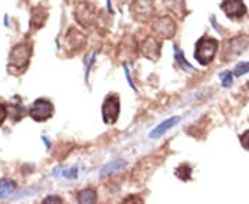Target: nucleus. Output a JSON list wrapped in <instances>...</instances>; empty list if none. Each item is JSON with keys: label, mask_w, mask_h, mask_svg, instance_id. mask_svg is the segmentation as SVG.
<instances>
[{"label": "nucleus", "mask_w": 249, "mask_h": 204, "mask_svg": "<svg viewBox=\"0 0 249 204\" xmlns=\"http://www.w3.org/2000/svg\"><path fill=\"white\" fill-rule=\"evenodd\" d=\"M76 200H78V203L80 204L96 203V202H97V193H96V190H93V189H83V190H80L79 193H78Z\"/></svg>", "instance_id": "15"}, {"label": "nucleus", "mask_w": 249, "mask_h": 204, "mask_svg": "<svg viewBox=\"0 0 249 204\" xmlns=\"http://www.w3.org/2000/svg\"><path fill=\"white\" fill-rule=\"evenodd\" d=\"M124 203H126V202H137V203H142V199H139V197H134V196H132V197H127V199H124Z\"/></svg>", "instance_id": "25"}, {"label": "nucleus", "mask_w": 249, "mask_h": 204, "mask_svg": "<svg viewBox=\"0 0 249 204\" xmlns=\"http://www.w3.org/2000/svg\"><path fill=\"white\" fill-rule=\"evenodd\" d=\"M217 47H219V43L216 39L211 36H202L196 42L194 57L201 65H208L213 61L214 55L217 53Z\"/></svg>", "instance_id": "1"}, {"label": "nucleus", "mask_w": 249, "mask_h": 204, "mask_svg": "<svg viewBox=\"0 0 249 204\" xmlns=\"http://www.w3.org/2000/svg\"><path fill=\"white\" fill-rule=\"evenodd\" d=\"M191 173H193V170H191V167L188 164H181V166H178V169H176L175 175L178 179H181V181H190L191 179Z\"/></svg>", "instance_id": "18"}, {"label": "nucleus", "mask_w": 249, "mask_h": 204, "mask_svg": "<svg viewBox=\"0 0 249 204\" xmlns=\"http://www.w3.org/2000/svg\"><path fill=\"white\" fill-rule=\"evenodd\" d=\"M178 122H180V117H178V116H176V117H170L168 120H165L163 123H160V126H157V127L152 130L151 133H150V138H160V135H163L169 128H172L175 125H178Z\"/></svg>", "instance_id": "14"}, {"label": "nucleus", "mask_w": 249, "mask_h": 204, "mask_svg": "<svg viewBox=\"0 0 249 204\" xmlns=\"http://www.w3.org/2000/svg\"><path fill=\"white\" fill-rule=\"evenodd\" d=\"M220 79H222L223 86H224V87H230V86H231L232 78L230 72H223V73H220Z\"/></svg>", "instance_id": "21"}, {"label": "nucleus", "mask_w": 249, "mask_h": 204, "mask_svg": "<svg viewBox=\"0 0 249 204\" xmlns=\"http://www.w3.org/2000/svg\"><path fill=\"white\" fill-rule=\"evenodd\" d=\"M101 112H103V120L106 125H115L118 117H119V112H121L119 97L112 94L106 98L103 108H101Z\"/></svg>", "instance_id": "7"}, {"label": "nucleus", "mask_w": 249, "mask_h": 204, "mask_svg": "<svg viewBox=\"0 0 249 204\" xmlns=\"http://www.w3.org/2000/svg\"><path fill=\"white\" fill-rule=\"evenodd\" d=\"M240 142H241V145H242L247 151H249V130L241 135Z\"/></svg>", "instance_id": "22"}, {"label": "nucleus", "mask_w": 249, "mask_h": 204, "mask_svg": "<svg viewBox=\"0 0 249 204\" xmlns=\"http://www.w3.org/2000/svg\"><path fill=\"white\" fill-rule=\"evenodd\" d=\"M31 55H32V46L28 43L17 45L10 53L9 68L11 71L24 72L29 65Z\"/></svg>", "instance_id": "3"}, {"label": "nucleus", "mask_w": 249, "mask_h": 204, "mask_svg": "<svg viewBox=\"0 0 249 204\" xmlns=\"http://www.w3.org/2000/svg\"><path fill=\"white\" fill-rule=\"evenodd\" d=\"M175 60H176V63H178L180 66H183V68H188V69H193V66H191V65L184 60L183 53H181V51H178V47H175Z\"/></svg>", "instance_id": "19"}, {"label": "nucleus", "mask_w": 249, "mask_h": 204, "mask_svg": "<svg viewBox=\"0 0 249 204\" xmlns=\"http://www.w3.org/2000/svg\"><path fill=\"white\" fill-rule=\"evenodd\" d=\"M126 167V161L124 160H114V161H111L109 164H107L103 171H101V177H107V175H111L112 173H115L118 170L124 169Z\"/></svg>", "instance_id": "17"}, {"label": "nucleus", "mask_w": 249, "mask_h": 204, "mask_svg": "<svg viewBox=\"0 0 249 204\" xmlns=\"http://www.w3.org/2000/svg\"><path fill=\"white\" fill-rule=\"evenodd\" d=\"M152 32H154L155 37H158V39L169 40L176 33V22L170 16L157 18L152 22Z\"/></svg>", "instance_id": "5"}, {"label": "nucleus", "mask_w": 249, "mask_h": 204, "mask_svg": "<svg viewBox=\"0 0 249 204\" xmlns=\"http://www.w3.org/2000/svg\"><path fill=\"white\" fill-rule=\"evenodd\" d=\"M249 45V37L248 36H238L235 39L230 40L227 43V47L224 48V61H231L234 58H237L244 50L245 47Z\"/></svg>", "instance_id": "9"}, {"label": "nucleus", "mask_w": 249, "mask_h": 204, "mask_svg": "<svg viewBox=\"0 0 249 204\" xmlns=\"http://www.w3.org/2000/svg\"><path fill=\"white\" fill-rule=\"evenodd\" d=\"M154 0H134L133 3L130 4V13L132 17L137 21V22H148L151 21V18L154 17Z\"/></svg>", "instance_id": "6"}, {"label": "nucleus", "mask_w": 249, "mask_h": 204, "mask_svg": "<svg viewBox=\"0 0 249 204\" xmlns=\"http://www.w3.org/2000/svg\"><path fill=\"white\" fill-rule=\"evenodd\" d=\"M160 47H162V45L155 36H148L142 40V46H140V51L150 61H157L160 57Z\"/></svg>", "instance_id": "10"}, {"label": "nucleus", "mask_w": 249, "mask_h": 204, "mask_svg": "<svg viewBox=\"0 0 249 204\" xmlns=\"http://www.w3.org/2000/svg\"><path fill=\"white\" fill-rule=\"evenodd\" d=\"M220 9L229 18H241L247 14V7L242 0H223Z\"/></svg>", "instance_id": "11"}, {"label": "nucleus", "mask_w": 249, "mask_h": 204, "mask_svg": "<svg viewBox=\"0 0 249 204\" xmlns=\"http://www.w3.org/2000/svg\"><path fill=\"white\" fill-rule=\"evenodd\" d=\"M6 117H7V108L0 102V126L4 123Z\"/></svg>", "instance_id": "23"}, {"label": "nucleus", "mask_w": 249, "mask_h": 204, "mask_svg": "<svg viewBox=\"0 0 249 204\" xmlns=\"http://www.w3.org/2000/svg\"><path fill=\"white\" fill-rule=\"evenodd\" d=\"M16 184L10 179H1L0 181V199H7L14 193Z\"/></svg>", "instance_id": "16"}, {"label": "nucleus", "mask_w": 249, "mask_h": 204, "mask_svg": "<svg viewBox=\"0 0 249 204\" xmlns=\"http://www.w3.org/2000/svg\"><path fill=\"white\" fill-rule=\"evenodd\" d=\"M165 7L169 10L172 14L178 16V18H184L186 16V0H163Z\"/></svg>", "instance_id": "13"}, {"label": "nucleus", "mask_w": 249, "mask_h": 204, "mask_svg": "<svg viewBox=\"0 0 249 204\" xmlns=\"http://www.w3.org/2000/svg\"><path fill=\"white\" fill-rule=\"evenodd\" d=\"M163 161V157L160 156H148L144 157L142 161H139V164L133 169L132 173V179L137 184L147 182V179L154 174V171L160 167V164Z\"/></svg>", "instance_id": "2"}, {"label": "nucleus", "mask_w": 249, "mask_h": 204, "mask_svg": "<svg viewBox=\"0 0 249 204\" xmlns=\"http://www.w3.org/2000/svg\"><path fill=\"white\" fill-rule=\"evenodd\" d=\"M65 43L72 50H82L85 47V45H86V36L83 35L80 31H78V29L71 28L67 32V35H65Z\"/></svg>", "instance_id": "12"}, {"label": "nucleus", "mask_w": 249, "mask_h": 204, "mask_svg": "<svg viewBox=\"0 0 249 204\" xmlns=\"http://www.w3.org/2000/svg\"><path fill=\"white\" fill-rule=\"evenodd\" d=\"M73 17L76 19V22L80 27L89 28L94 24L96 17H97V10L93 4L86 3V1H80L75 6L73 9Z\"/></svg>", "instance_id": "4"}, {"label": "nucleus", "mask_w": 249, "mask_h": 204, "mask_svg": "<svg viewBox=\"0 0 249 204\" xmlns=\"http://www.w3.org/2000/svg\"><path fill=\"white\" fill-rule=\"evenodd\" d=\"M249 72V63H241L240 65H237L235 66V69H234V75L235 76H242V75H245V73H248Z\"/></svg>", "instance_id": "20"}, {"label": "nucleus", "mask_w": 249, "mask_h": 204, "mask_svg": "<svg viewBox=\"0 0 249 204\" xmlns=\"http://www.w3.org/2000/svg\"><path fill=\"white\" fill-rule=\"evenodd\" d=\"M43 203H62L61 197H57V196H49L43 200Z\"/></svg>", "instance_id": "24"}, {"label": "nucleus", "mask_w": 249, "mask_h": 204, "mask_svg": "<svg viewBox=\"0 0 249 204\" xmlns=\"http://www.w3.org/2000/svg\"><path fill=\"white\" fill-rule=\"evenodd\" d=\"M54 113L53 104L47 99H36L29 109V116L35 122H46Z\"/></svg>", "instance_id": "8"}]
</instances>
